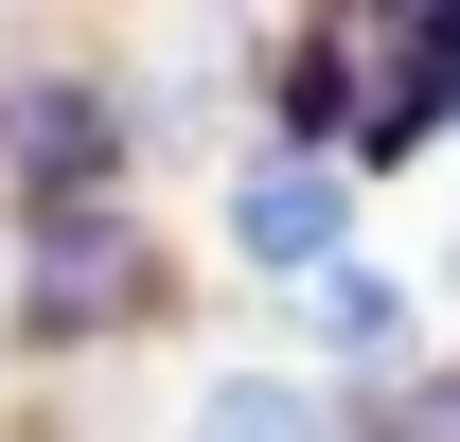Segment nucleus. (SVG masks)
Masks as SVG:
<instances>
[{
	"label": "nucleus",
	"instance_id": "7ed1b4c3",
	"mask_svg": "<svg viewBox=\"0 0 460 442\" xmlns=\"http://www.w3.org/2000/svg\"><path fill=\"white\" fill-rule=\"evenodd\" d=\"M354 230H372V177L337 160V142H301V124H248V142H230L213 160V248L248 283H319V266H354Z\"/></svg>",
	"mask_w": 460,
	"mask_h": 442
},
{
	"label": "nucleus",
	"instance_id": "f257e3e1",
	"mask_svg": "<svg viewBox=\"0 0 460 442\" xmlns=\"http://www.w3.org/2000/svg\"><path fill=\"white\" fill-rule=\"evenodd\" d=\"M266 124L337 142L354 177L460 142V0H284V54H266Z\"/></svg>",
	"mask_w": 460,
	"mask_h": 442
},
{
	"label": "nucleus",
	"instance_id": "423d86ee",
	"mask_svg": "<svg viewBox=\"0 0 460 442\" xmlns=\"http://www.w3.org/2000/svg\"><path fill=\"white\" fill-rule=\"evenodd\" d=\"M354 442H460V354H407L390 389H354Z\"/></svg>",
	"mask_w": 460,
	"mask_h": 442
},
{
	"label": "nucleus",
	"instance_id": "f03ea898",
	"mask_svg": "<svg viewBox=\"0 0 460 442\" xmlns=\"http://www.w3.org/2000/svg\"><path fill=\"white\" fill-rule=\"evenodd\" d=\"M0 301H18L36 354H107V336H142V319L177 301L160 213H142V195H54V213H18V230H0Z\"/></svg>",
	"mask_w": 460,
	"mask_h": 442
},
{
	"label": "nucleus",
	"instance_id": "0eeeda50",
	"mask_svg": "<svg viewBox=\"0 0 460 442\" xmlns=\"http://www.w3.org/2000/svg\"><path fill=\"white\" fill-rule=\"evenodd\" d=\"M425 301H443V319H460V230H443V248H425Z\"/></svg>",
	"mask_w": 460,
	"mask_h": 442
},
{
	"label": "nucleus",
	"instance_id": "20e7f679",
	"mask_svg": "<svg viewBox=\"0 0 460 442\" xmlns=\"http://www.w3.org/2000/svg\"><path fill=\"white\" fill-rule=\"evenodd\" d=\"M407 354H425V283H390L372 248L301 283V372H319V389H390Z\"/></svg>",
	"mask_w": 460,
	"mask_h": 442
},
{
	"label": "nucleus",
	"instance_id": "39448f33",
	"mask_svg": "<svg viewBox=\"0 0 460 442\" xmlns=\"http://www.w3.org/2000/svg\"><path fill=\"white\" fill-rule=\"evenodd\" d=\"M177 442H354V389H319V372H195Z\"/></svg>",
	"mask_w": 460,
	"mask_h": 442
}]
</instances>
